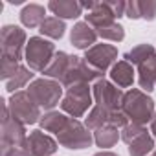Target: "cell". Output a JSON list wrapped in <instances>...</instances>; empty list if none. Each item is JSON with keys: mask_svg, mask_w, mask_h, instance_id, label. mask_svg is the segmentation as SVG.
I'll use <instances>...</instances> for the list:
<instances>
[{"mask_svg": "<svg viewBox=\"0 0 156 156\" xmlns=\"http://www.w3.org/2000/svg\"><path fill=\"white\" fill-rule=\"evenodd\" d=\"M125 61L138 66L143 92H152L156 87V50L151 44H140L125 55Z\"/></svg>", "mask_w": 156, "mask_h": 156, "instance_id": "obj_1", "label": "cell"}, {"mask_svg": "<svg viewBox=\"0 0 156 156\" xmlns=\"http://www.w3.org/2000/svg\"><path fill=\"white\" fill-rule=\"evenodd\" d=\"M121 110L127 116V119H130V123H136V125H145L147 121H152L156 114L152 98L138 88H132L123 94Z\"/></svg>", "mask_w": 156, "mask_h": 156, "instance_id": "obj_2", "label": "cell"}, {"mask_svg": "<svg viewBox=\"0 0 156 156\" xmlns=\"http://www.w3.org/2000/svg\"><path fill=\"white\" fill-rule=\"evenodd\" d=\"M28 94L37 103L39 108H44V110L51 112V108L55 105H59V101L62 98V85L55 79L41 77V79H35V81L30 83Z\"/></svg>", "mask_w": 156, "mask_h": 156, "instance_id": "obj_3", "label": "cell"}, {"mask_svg": "<svg viewBox=\"0 0 156 156\" xmlns=\"http://www.w3.org/2000/svg\"><path fill=\"white\" fill-rule=\"evenodd\" d=\"M0 132H2V141H0L2 152L26 145V140H28L26 125L20 123L17 118H13V114L9 112L8 101H2V129H0Z\"/></svg>", "mask_w": 156, "mask_h": 156, "instance_id": "obj_4", "label": "cell"}, {"mask_svg": "<svg viewBox=\"0 0 156 156\" xmlns=\"http://www.w3.org/2000/svg\"><path fill=\"white\" fill-rule=\"evenodd\" d=\"M55 46L42 39V37H31L26 44V62H28V68L30 70H35V72H44L50 62L53 61L55 57Z\"/></svg>", "mask_w": 156, "mask_h": 156, "instance_id": "obj_5", "label": "cell"}, {"mask_svg": "<svg viewBox=\"0 0 156 156\" xmlns=\"http://www.w3.org/2000/svg\"><path fill=\"white\" fill-rule=\"evenodd\" d=\"M92 105V92L88 83H81V85H73L66 90L62 101H61V108L62 112L70 114L72 118H83L85 112L90 108Z\"/></svg>", "mask_w": 156, "mask_h": 156, "instance_id": "obj_6", "label": "cell"}, {"mask_svg": "<svg viewBox=\"0 0 156 156\" xmlns=\"http://www.w3.org/2000/svg\"><path fill=\"white\" fill-rule=\"evenodd\" d=\"M57 141L66 149H87L92 145L94 138L87 125L77 121L75 118H70L66 125L57 132Z\"/></svg>", "mask_w": 156, "mask_h": 156, "instance_id": "obj_7", "label": "cell"}, {"mask_svg": "<svg viewBox=\"0 0 156 156\" xmlns=\"http://www.w3.org/2000/svg\"><path fill=\"white\" fill-rule=\"evenodd\" d=\"M26 33L19 26H4L0 31V48H2V59H9L20 62L22 53H26Z\"/></svg>", "mask_w": 156, "mask_h": 156, "instance_id": "obj_8", "label": "cell"}, {"mask_svg": "<svg viewBox=\"0 0 156 156\" xmlns=\"http://www.w3.org/2000/svg\"><path fill=\"white\" fill-rule=\"evenodd\" d=\"M8 107H9V112L13 114V118H17L24 125H33V123L41 121V118H42L41 116V108L30 98L28 90L15 92L11 96V99L8 101Z\"/></svg>", "mask_w": 156, "mask_h": 156, "instance_id": "obj_9", "label": "cell"}, {"mask_svg": "<svg viewBox=\"0 0 156 156\" xmlns=\"http://www.w3.org/2000/svg\"><path fill=\"white\" fill-rule=\"evenodd\" d=\"M92 94H94V99H96V105L108 110V112H118L121 110V105H123V94L119 88H116L110 81L107 79H99L96 81L94 88H92Z\"/></svg>", "mask_w": 156, "mask_h": 156, "instance_id": "obj_10", "label": "cell"}, {"mask_svg": "<svg viewBox=\"0 0 156 156\" xmlns=\"http://www.w3.org/2000/svg\"><path fill=\"white\" fill-rule=\"evenodd\" d=\"M85 125H87V129H90V130H98V129H101V127H105V125H112V127L123 129V127L129 125V119H127V116L123 114V110L108 112V110H105V108H101V107L96 105V107L90 110V114L87 116Z\"/></svg>", "mask_w": 156, "mask_h": 156, "instance_id": "obj_11", "label": "cell"}, {"mask_svg": "<svg viewBox=\"0 0 156 156\" xmlns=\"http://www.w3.org/2000/svg\"><path fill=\"white\" fill-rule=\"evenodd\" d=\"M118 57V48L112 46V44H96L92 46L90 50L85 51V61L94 68L98 70L99 73H105L116 61Z\"/></svg>", "mask_w": 156, "mask_h": 156, "instance_id": "obj_12", "label": "cell"}, {"mask_svg": "<svg viewBox=\"0 0 156 156\" xmlns=\"http://www.w3.org/2000/svg\"><path fill=\"white\" fill-rule=\"evenodd\" d=\"M26 149L31 156H51L57 151V141L42 130H33L26 140Z\"/></svg>", "mask_w": 156, "mask_h": 156, "instance_id": "obj_13", "label": "cell"}, {"mask_svg": "<svg viewBox=\"0 0 156 156\" xmlns=\"http://www.w3.org/2000/svg\"><path fill=\"white\" fill-rule=\"evenodd\" d=\"M96 41H98V33L96 30L85 20V22H77L73 28H72V33H70V42L77 48V50H90L92 46H96Z\"/></svg>", "mask_w": 156, "mask_h": 156, "instance_id": "obj_14", "label": "cell"}, {"mask_svg": "<svg viewBox=\"0 0 156 156\" xmlns=\"http://www.w3.org/2000/svg\"><path fill=\"white\" fill-rule=\"evenodd\" d=\"M125 15L129 19H143V20H154L156 19V0H132L127 2Z\"/></svg>", "mask_w": 156, "mask_h": 156, "instance_id": "obj_15", "label": "cell"}, {"mask_svg": "<svg viewBox=\"0 0 156 156\" xmlns=\"http://www.w3.org/2000/svg\"><path fill=\"white\" fill-rule=\"evenodd\" d=\"M48 9L59 19H77L83 13L81 2L75 0H51L48 2Z\"/></svg>", "mask_w": 156, "mask_h": 156, "instance_id": "obj_16", "label": "cell"}, {"mask_svg": "<svg viewBox=\"0 0 156 156\" xmlns=\"http://www.w3.org/2000/svg\"><path fill=\"white\" fill-rule=\"evenodd\" d=\"M72 57L73 55H68L66 51H57L53 61L50 62V66L42 72L48 79H57L59 83L62 81V77L66 75L68 68H70V62H72Z\"/></svg>", "mask_w": 156, "mask_h": 156, "instance_id": "obj_17", "label": "cell"}, {"mask_svg": "<svg viewBox=\"0 0 156 156\" xmlns=\"http://www.w3.org/2000/svg\"><path fill=\"white\" fill-rule=\"evenodd\" d=\"M110 79L119 88H129L134 83V68L127 61H118L110 70Z\"/></svg>", "mask_w": 156, "mask_h": 156, "instance_id": "obj_18", "label": "cell"}, {"mask_svg": "<svg viewBox=\"0 0 156 156\" xmlns=\"http://www.w3.org/2000/svg\"><path fill=\"white\" fill-rule=\"evenodd\" d=\"M46 9L41 4H28L20 11V22L26 28H41V24L46 20Z\"/></svg>", "mask_w": 156, "mask_h": 156, "instance_id": "obj_19", "label": "cell"}, {"mask_svg": "<svg viewBox=\"0 0 156 156\" xmlns=\"http://www.w3.org/2000/svg\"><path fill=\"white\" fill-rule=\"evenodd\" d=\"M154 149V138L145 130L138 134L130 143H129V154L130 156H147Z\"/></svg>", "mask_w": 156, "mask_h": 156, "instance_id": "obj_20", "label": "cell"}, {"mask_svg": "<svg viewBox=\"0 0 156 156\" xmlns=\"http://www.w3.org/2000/svg\"><path fill=\"white\" fill-rule=\"evenodd\" d=\"M119 138H121V134L118 132V127H112V125H105V127L94 130V141H96L98 147H101V149L114 147Z\"/></svg>", "mask_w": 156, "mask_h": 156, "instance_id": "obj_21", "label": "cell"}, {"mask_svg": "<svg viewBox=\"0 0 156 156\" xmlns=\"http://www.w3.org/2000/svg\"><path fill=\"white\" fill-rule=\"evenodd\" d=\"M68 119H70V118H66L62 112H55V110H51V112H46V114L41 118L39 123H41V127H42L44 130L57 134V132L66 125Z\"/></svg>", "mask_w": 156, "mask_h": 156, "instance_id": "obj_22", "label": "cell"}, {"mask_svg": "<svg viewBox=\"0 0 156 156\" xmlns=\"http://www.w3.org/2000/svg\"><path fill=\"white\" fill-rule=\"evenodd\" d=\"M64 30H66V26L59 17H46V20L39 28V31L50 39H61L64 35Z\"/></svg>", "mask_w": 156, "mask_h": 156, "instance_id": "obj_23", "label": "cell"}, {"mask_svg": "<svg viewBox=\"0 0 156 156\" xmlns=\"http://www.w3.org/2000/svg\"><path fill=\"white\" fill-rule=\"evenodd\" d=\"M96 33H98V37L112 41V42H121L125 39V30H123V26L118 20L108 22V24H105L101 28H96Z\"/></svg>", "mask_w": 156, "mask_h": 156, "instance_id": "obj_24", "label": "cell"}, {"mask_svg": "<svg viewBox=\"0 0 156 156\" xmlns=\"http://www.w3.org/2000/svg\"><path fill=\"white\" fill-rule=\"evenodd\" d=\"M31 79H33L31 70H30V68H26V66H20V68L17 70V73H15L11 79L6 83V90H8V92H11V94L20 92L19 88L26 87V83H28V81H31Z\"/></svg>", "mask_w": 156, "mask_h": 156, "instance_id": "obj_25", "label": "cell"}, {"mask_svg": "<svg viewBox=\"0 0 156 156\" xmlns=\"http://www.w3.org/2000/svg\"><path fill=\"white\" fill-rule=\"evenodd\" d=\"M147 129H143V125H136V123H129L127 127H123L121 129V140L129 145L138 134H141V132H145Z\"/></svg>", "mask_w": 156, "mask_h": 156, "instance_id": "obj_26", "label": "cell"}, {"mask_svg": "<svg viewBox=\"0 0 156 156\" xmlns=\"http://www.w3.org/2000/svg\"><path fill=\"white\" fill-rule=\"evenodd\" d=\"M2 156H31V154L28 152V149L24 145V147H17V149H9V151L2 152Z\"/></svg>", "mask_w": 156, "mask_h": 156, "instance_id": "obj_27", "label": "cell"}, {"mask_svg": "<svg viewBox=\"0 0 156 156\" xmlns=\"http://www.w3.org/2000/svg\"><path fill=\"white\" fill-rule=\"evenodd\" d=\"M94 156H119V154H116L112 151H101V152H96Z\"/></svg>", "mask_w": 156, "mask_h": 156, "instance_id": "obj_28", "label": "cell"}, {"mask_svg": "<svg viewBox=\"0 0 156 156\" xmlns=\"http://www.w3.org/2000/svg\"><path fill=\"white\" fill-rule=\"evenodd\" d=\"M151 132H152V136H154V140H156V114H154V118H152V121H151Z\"/></svg>", "mask_w": 156, "mask_h": 156, "instance_id": "obj_29", "label": "cell"}, {"mask_svg": "<svg viewBox=\"0 0 156 156\" xmlns=\"http://www.w3.org/2000/svg\"><path fill=\"white\" fill-rule=\"evenodd\" d=\"M151 156H156V151H152V152H151Z\"/></svg>", "mask_w": 156, "mask_h": 156, "instance_id": "obj_30", "label": "cell"}]
</instances>
